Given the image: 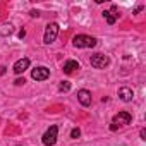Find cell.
<instances>
[{"instance_id": "1", "label": "cell", "mask_w": 146, "mask_h": 146, "mask_svg": "<svg viewBox=\"0 0 146 146\" xmlns=\"http://www.w3.org/2000/svg\"><path fill=\"white\" fill-rule=\"evenodd\" d=\"M72 45L76 48H91V46L96 45V38L88 36V35H78V36H74V40H72Z\"/></svg>"}, {"instance_id": "2", "label": "cell", "mask_w": 146, "mask_h": 146, "mask_svg": "<svg viewBox=\"0 0 146 146\" xmlns=\"http://www.w3.org/2000/svg\"><path fill=\"white\" fill-rule=\"evenodd\" d=\"M57 35H58V24L57 23H50L45 29V36H43V41L45 45H52L55 40H57Z\"/></svg>"}, {"instance_id": "3", "label": "cell", "mask_w": 146, "mask_h": 146, "mask_svg": "<svg viewBox=\"0 0 146 146\" xmlns=\"http://www.w3.org/2000/svg\"><path fill=\"white\" fill-rule=\"evenodd\" d=\"M90 62H91V65L95 69H105L110 64V58L107 55H103V53H95V55H91Z\"/></svg>"}, {"instance_id": "4", "label": "cell", "mask_w": 146, "mask_h": 146, "mask_svg": "<svg viewBox=\"0 0 146 146\" xmlns=\"http://www.w3.org/2000/svg\"><path fill=\"white\" fill-rule=\"evenodd\" d=\"M57 132H58V127H57V125H52L50 129H46V132H45L43 137H41L43 144H45V146H53L55 141H57Z\"/></svg>"}, {"instance_id": "5", "label": "cell", "mask_w": 146, "mask_h": 146, "mask_svg": "<svg viewBox=\"0 0 146 146\" xmlns=\"http://www.w3.org/2000/svg\"><path fill=\"white\" fill-rule=\"evenodd\" d=\"M132 122V115L129 113V112H119L115 117H113V124L117 125H129Z\"/></svg>"}, {"instance_id": "6", "label": "cell", "mask_w": 146, "mask_h": 146, "mask_svg": "<svg viewBox=\"0 0 146 146\" xmlns=\"http://www.w3.org/2000/svg\"><path fill=\"white\" fill-rule=\"evenodd\" d=\"M48 76H50V70L46 67H36L31 72V78L35 81H45V79H48Z\"/></svg>"}, {"instance_id": "7", "label": "cell", "mask_w": 146, "mask_h": 146, "mask_svg": "<svg viewBox=\"0 0 146 146\" xmlns=\"http://www.w3.org/2000/svg\"><path fill=\"white\" fill-rule=\"evenodd\" d=\"M78 100L83 107H90L91 105V93L88 90H79L78 91Z\"/></svg>"}, {"instance_id": "8", "label": "cell", "mask_w": 146, "mask_h": 146, "mask_svg": "<svg viewBox=\"0 0 146 146\" xmlns=\"http://www.w3.org/2000/svg\"><path fill=\"white\" fill-rule=\"evenodd\" d=\"M29 67V58H19L16 64H14V72H16V74H23V72L26 70Z\"/></svg>"}, {"instance_id": "9", "label": "cell", "mask_w": 146, "mask_h": 146, "mask_svg": "<svg viewBox=\"0 0 146 146\" xmlns=\"http://www.w3.org/2000/svg\"><path fill=\"white\" fill-rule=\"evenodd\" d=\"M119 96H120V100L122 102H131L132 98H134V93H132V90L131 88H120L119 90Z\"/></svg>"}, {"instance_id": "10", "label": "cell", "mask_w": 146, "mask_h": 146, "mask_svg": "<svg viewBox=\"0 0 146 146\" xmlns=\"http://www.w3.org/2000/svg\"><path fill=\"white\" fill-rule=\"evenodd\" d=\"M115 12H117V7H115V5H112V11H105V12H103V17L107 19L108 24H113V23L117 21V14H115Z\"/></svg>"}, {"instance_id": "11", "label": "cell", "mask_w": 146, "mask_h": 146, "mask_svg": "<svg viewBox=\"0 0 146 146\" xmlns=\"http://www.w3.org/2000/svg\"><path fill=\"white\" fill-rule=\"evenodd\" d=\"M76 69H79V62L78 60H67L64 64V72L65 74H70V72H74Z\"/></svg>"}, {"instance_id": "12", "label": "cell", "mask_w": 146, "mask_h": 146, "mask_svg": "<svg viewBox=\"0 0 146 146\" xmlns=\"http://www.w3.org/2000/svg\"><path fill=\"white\" fill-rule=\"evenodd\" d=\"M58 90H60V91H69V90H70V83H67V81H60Z\"/></svg>"}, {"instance_id": "13", "label": "cell", "mask_w": 146, "mask_h": 146, "mask_svg": "<svg viewBox=\"0 0 146 146\" xmlns=\"http://www.w3.org/2000/svg\"><path fill=\"white\" fill-rule=\"evenodd\" d=\"M79 136H81V129H79V127H74V129L70 131V137H74V139H78Z\"/></svg>"}, {"instance_id": "14", "label": "cell", "mask_w": 146, "mask_h": 146, "mask_svg": "<svg viewBox=\"0 0 146 146\" xmlns=\"http://www.w3.org/2000/svg\"><path fill=\"white\" fill-rule=\"evenodd\" d=\"M2 28H4V29H2V35H7V33L11 35V33H12V26H11V24H5V26H2Z\"/></svg>"}, {"instance_id": "15", "label": "cell", "mask_w": 146, "mask_h": 146, "mask_svg": "<svg viewBox=\"0 0 146 146\" xmlns=\"http://www.w3.org/2000/svg\"><path fill=\"white\" fill-rule=\"evenodd\" d=\"M14 83H16V84H17V86H21V84H24V83H26V81H24V79H21V78H17V79H16V81H14Z\"/></svg>"}, {"instance_id": "16", "label": "cell", "mask_w": 146, "mask_h": 146, "mask_svg": "<svg viewBox=\"0 0 146 146\" xmlns=\"http://www.w3.org/2000/svg\"><path fill=\"white\" fill-rule=\"evenodd\" d=\"M5 69H7L5 65H0V76H4V74H5Z\"/></svg>"}, {"instance_id": "17", "label": "cell", "mask_w": 146, "mask_h": 146, "mask_svg": "<svg viewBox=\"0 0 146 146\" xmlns=\"http://www.w3.org/2000/svg\"><path fill=\"white\" fill-rule=\"evenodd\" d=\"M29 14H31V17H38V16H40V12H38V11H31Z\"/></svg>"}, {"instance_id": "18", "label": "cell", "mask_w": 146, "mask_h": 146, "mask_svg": "<svg viewBox=\"0 0 146 146\" xmlns=\"http://www.w3.org/2000/svg\"><path fill=\"white\" fill-rule=\"evenodd\" d=\"M24 36H26V31H24V29H21V31H19V38H24Z\"/></svg>"}, {"instance_id": "19", "label": "cell", "mask_w": 146, "mask_h": 146, "mask_svg": "<svg viewBox=\"0 0 146 146\" xmlns=\"http://www.w3.org/2000/svg\"><path fill=\"white\" fill-rule=\"evenodd\" d=\"M141 139H146V131L144 129H141Z\"/></svg>"}]
</instances>
